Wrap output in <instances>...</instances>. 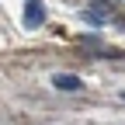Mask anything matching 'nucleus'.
Instances as JSON below:
<instances>
[{
	"label": "nucleus",
	"mask_w": 125,
	"mask_h": 125,
	"mask_svg": "<svg viewBox=\"0 0 125 125\" xmlns=\"http://www.w3.org/2000/svg\"><path fill=\"white\" fill-rule=\"evenodd\" d=\"M42 21H45L42 0H28V7H24V24H28V28H38Z\"/></svg>",
	"instance_id": "f257e3e1"
},
{
	"label": "nucleus",
	"mask_w": 125,
	"mask_h": 125,
	"mask_svg": "<svg viewBox=\"0 0 125 125\" xmlns=\"http://www.w3.org/2000/svg\"><path fill=\"white\" fill-rule=\"evenodd\" d=\"M52 87L73 94V90H80V87H83V80H80V76H73V73H56V76H52Z\"/></svg>",
	"instance_id": "f03ea898"
}]
</instances>
